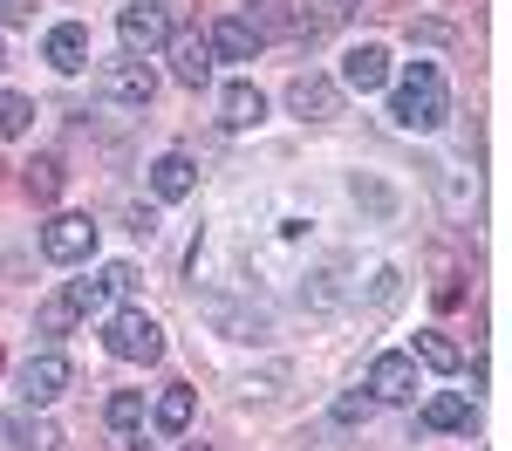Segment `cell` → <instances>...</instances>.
Returning <instances> with one entry per match:
<instances>
[{"mask_svg":"<svg viewBox=\"0 0 512 451\" xmlns=\"http://www.w3.org/2000/svg\"><path fill=\"white\" fill-rule=\"evenodd\" d=\"M205 48H212L219 62H253V55H260V35H253V21H246V14H226V21H212Z\"/></svg>","mask_w":512,"mask_h":451,"instance_id":"30bf717a","label":"cell"},{"mask_svg":"<svg viewBox=\"0 0 512 451\" xmlns=\"http://www.w3.org/2000/svg\"><path fill=\"white\" fill-rule=\"evenodd\" d=\"M151 417H158V431H164V438H178V431L192 424V390H185V383H171V390L158 397V410H151Z\"/></svg>","mask_w":512,"mask_h":451,"instance_id":"ac0fdd59","label":"cell"},{"mask_svg":"<svg viewBox=\"0 0 512 451\" xmlns=\"http://www.w3.org/2000/svg\"><path fill=\"white\" fill-rule=\"evenodd\" d=\"M417 356H424L431 369H444V376H451V369H465V349H458L451 335H437V328H424V335H417Z\"/></svg>","mask_w":512,"mask_h":451,"instance_id":"ffe728a7","label":"cell"},{"mask_svg":"<svg viewBox=\"0 0 512 451\" xmlns=\"http://www.w3.org/2000/svg\"><path fill=\"white\" fill-rule=\"evenodd\" d=\"M287 110H294V117H308V123L335 117V110H342V82H328V76H294V82H287Z\"/></svg>","mask_w":512,"mask_h":451,"instance_id":"52a82bcc","label":"cell"},{"mask_svg":"<svg viewBox=\"0 0 512 451\" xmlns=\"http://www.w3.org/2000/svg\"><path fill=\"white\" fill-rule=\"evenodd\" d=\"M103 349L117 356V363H158L164 356V328L144 315V308H117L110 328H103Z\"/></svg>","mask_w":512,"mask_h":451,"instance_id":"7a4b0ae2","label":"cell"},{"mask_svg":"<svg viewBox=\"0 0 512 451\" xmlns=\"http://www.w3.org/2000/svg\"><path fill=\"white\" fill-rule=\"evenodd\" d=\"M21 185H28V199H35V205H48L55 192H62V158H55V151H41V158L28 164V178H21Z\"/></svg>","mask_w":512,"mask_h":451,"instance_id":"d6986e66","label":"cell"},{"mask_svg":"<svg viewBox=\"0 0 512 451\" xmlns=\"http://www.w3.org/2000/svg\"><path fill=\"white\" fill-rule=\"evenodd\" d=\"M41 445H48V438H41V431H28L21 417H0V451H41Z\"/></svg>","mask_w":512,"mask_h":451,"instance_id":"cb8c5ba5","label":"cell"},{"mask_svg":"<svg viewBox=\"0 0 512 451\" xmlns=\"http://www.w3.org/2000/svg\"><path fill=\"white\" fill-rule=\"evenodd\" d=\"M41 253L55 260V267H76L96 253V219L89 212H55L48 226H41Z\"/></svg>","mask_w":512,"mask_h":451,"instance_id":"3957f363","label":"cell"},{"mask_svg":"<svg viewBox=\"0 0 512 451\" xmlns=\"http://www.w3.org/2000/svg\"><path fill=\"white\" fill-rule=\"evenodd\" d=\"M0 69H7V48H0Z\"/></svg>","mask_w":512,"mask_h":451,"instance_id":"f1b7e54d","label":"cell"},{"mask_svg":"<svg viewBox=\"0 0 512 451\" xmlns=\"http://www.w3.org/2000/svg\"><path fill=\"white\" fill-rule=\"evenodd\" d=\"M117 35H123V48H130V55H151V48H164V41H171V14H164V7H151V0H137V7H123Z\"/></svg>","mask_w":512,"mask_h":451,"instance_id":"8992f818","label":"cell"},{"mask_svg":"<svg viewBox=\"0 0 512 451\" xmlns=\"http://www.w3.org/2000/svg\"><path fill=\"white\" fill-rule=\"evenodd\" d=\"M62 294H69V301H76V315H96V308H103V301H117V294H110V281H103V274H82V281H69V287H62Z\"/></svg>","mask_w":512,"mask_h":451,"instance_id":"44dd1931","label":"cell"},{"mask_svg":"<svg viewBox=\"0 0 512 451\" xmlns=\"http://www.w3.org/2000/svg\"><path fill=\"white\" fill-rule=\"evenodd\" d=\"M96 89L110 96V103H130V110H144L151 96H158V76L137 62V55H123V62H103V76H96Z\"/></svg>","mask_w":512,"mask_h":451,"instance_id":"5b68a950","label":"cell"},{"mask_svg":"<svg viewBox=\"0 0 512 451\" xmlns=\"http://www.w3.org/2000/svg\"><path fill=\"white\" fill-rule=\"evenodd\" d=\"M185 451H219V445H185Z\"/></svg>","mask_w":512,"mask_h":451,"instance_id":"83f0119b","label":"cell"},{"mask_svg":"<svg viewBox=\"0 0 512 451\" xmlns=\"http://www.w3.org/2000/svg\"><path fill=\"white\" fill-rule=\"evenodd\" d=\"M369 410H376V397H369V390H362V397H342V404H335V417H342V424H355V417H369Z\"/></svg>","mask_w":512,"mask_h":451,"instance_id":"484cf974","label":"cell"},{"mask_svg":"<svg viewBox=\"0 0 512 451\" xmlns=\"http://www.w3.org/2000/svg\"><path fill=\"white\" fill-rule=\"evenodd\" d=\"M192 185H198V164L185 158V151H164V158L151 164V192H158V199H192Z\"/></svg>","mask_w":512,"mask_h":451,"instance_id":"5bb4252c","label":"cell"},{"mask_svg":"<svg viewBox=\"0 0 512 451\" xmlns=\"http://www.w3.org/2000/svg\"><path fill=\"white\" fill-rule=\"evenodd\" d=\"M28 123H35V103L14 96V89H0V137H28Z\"/></svg>","mask_w":512,"mask_h":451,"instance_id":"7402d4cb","label":"cell"},{"mask_svg":"<svg viewBox=\"0 0 512 451\" xmlns=\"http://www.w3.org/2000/svg\"><path fill=\"white\" fill-rule=\"evenodd\" d=\"M41 55H48V69H62V76H82V69H89V28H82V21H62V28H48Z\"/></svg>","mask_w":512,"mask_h":451,"instance_id":"9c48e42d","label":"cell"},{"mask_svg":"<svg viewBox=\"0 0 512 451\" xmlns=\"http://www.w3.org/2000/svg\"><path fill=\"white\" fill-rule=\"evenodd\" d=\"M103 417H110V431H137V424H144V397H137V390H117Z\"/></svg>","mask_w":512,"mask_h":451,"instance_id":"603a6c76","label":"cell"},{"mask_svg":"<svg viewBox=\"0 0 512 451\" xmlns=\"http://www.w3.org/2000/svg\"><path fill=\"white\" fill-rule=\"evenodd\" d=\"M390 117L403 123V130H437V123L451 117V89H444V69H437V62H410V69L396 76Z\"/></svg>","mask_w":512,"mask_h":451,"instance_id":"6da1fadb","label":"cell"},{"mask_svg":"<svg viewBox=\"0 0 512 451\" xmlns=\"http://www.w3.org/2000/svg\"><path fill=\"white\" fill-rule=\"evenodd\" d=\"M362 390H369L376 404H403V397H417V363H410V356H376Z\"/></svg>","mask_w":512,"mask_h":451,"instance_id":"ba28073f","label":"cell"},{"mask_svg":"<svg viewBox=\"0 0 512 451\" xmlns=\"http://www.w3.org/2000/svg\"><path fill=\"white\" fill-rule=\"evenodd\" d=\"M355 199H369V212H376V219H390V192H383V185H369V178H355Z\"/></svg>","mask_w":512,"mask_h":451,"instance_id":"d4e9b609","label":"cell"},{"mask_svg":"<svg viewBox=\"0 0 512 451\" xmlns=\"http://www.w3.org/2000/svg\"><path fill=\"white\" fill-rule=\"evenodd\" d=\"M424 424L431 431H472V397H458V390H444L424 404Z\"/></svg>","mask_w":512,"mask_h":451,"instance_id":"2e32d148","label":"cell"},{"mask_svg":"<svg viewBox=\"0 0 512 451\" xmlns=\"http://www.w3.org/2000/svg\"><path fill=\"white\" fill-rule=\"evenodd\" d=\"M69 383H76V369H69V356H55V349H48V356H35V363L14 376V390H21V404H28V410L55 404Z\"/></svg>","mask_w":512,"mask_h":451,"instance_id":"277c9868","label":"cell"},{"mask_svg":"<svg viewBox=\"0 0 512 451\" xmlns=\"http://www.w3.org/2000/svg\"><path fill=\"white\" fill-rule=\"evenodd\" d=\"M76 322H82V315H76L69 294H55V301H41V308H35V335H41V342H62Z\"/></svg>","mask_w":512,"mask_h":451,"instance_id":"e0dca14e","label":"cell"},{"mask_svg":"<svg viewBox=\"0 0 512 451\" xmlns=\"http://www.w3.org/2000/svg\"><path fill=\"white\" fill-rule=\"evenodd\" d=\"M35 14V0H0V28H21Z\"/></svg>","mask_w":512,"mask_h":451,"instance_id":"4316f807","label":"cell"},{"mask_svg":"<svg viewBox=\"0 0 512 451\" xmlns=\"http://www.w3.org/2000/svg\"><path fill=\"white\" fill-rule=\"evenodd\" d=\"M246 7H253L246 21H253V35H260V41H267V35H294V41H301V7H294V0H246Z\"/></svg>","mask_w":512,"mask_h":451,"instance_id":"9a60e30c","label":"cell"},{"mask_svg":"<svg viewBox=\"0 0 512 451\" xmlns=\"http://www.w3.org/2000/svg\"><path fill=\"white\" fill-rule=\"evenodd\" d=\"M164 48H171V76L185 82V89H205V82H212V48L198 35H171Z\"/></svg>","mask_w":512,"mask_h":451,"instance_id":"7c38bea8","label":"cell"},{"mask_svg":"<svg viewBox=\"0 0 512 451\" xmlns=\"http://www.w3.org/2000/svg\"><path fill=\"white\" fill-rule=\"evenodd\" d=\"M260 117H267V96H260L253 82H226V96H219V123H226V130H253Z\"/></svg>","mask_w":512,"mask_h":451,"instance_id":"4fadbf2b","label":"cell"},{"mask_svg":"<svg viewBox=\"0 0 512 451\" xmlns=\"http://www.w3.org/2000/svg\"><path fill=\"white\" fill-rule=\"evenodd\" d=\"M342 82L362 89V96H369V89H383V82H390V48H376V41L349 48V55H342Z\"/></svg>","mask_w":512,"mask_h":451,"instance_id":"8fae6325","label":"cell"}]
</instances>
